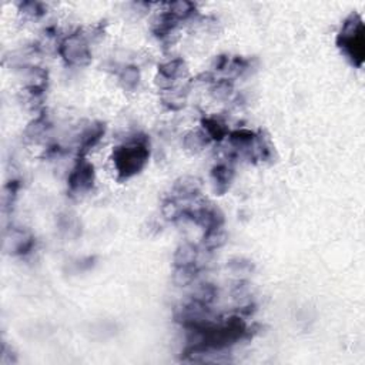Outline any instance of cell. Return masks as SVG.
I'll return each instance as SVG.
<instances>
[{"label":"cell","mask_w":365,"mask_h":365,"mask_svg":"<svg viewBox=\"0 0 365 365\" xmlns=\"http://www.w3.org/2000/svg\"><path fill=\"white\" fill-rule=\"evenodd\" d=\"M339 47L345 50L348 57L354 64L361 66L364 60V26L361 19L356 16H351L349 20L345 21L339 37Z\"/></svg>","instance_id":"obj_1"},{"label":"cell","mask_w":365,"mask_h":365,"mask_svg":"<svg viewBox=\"0 0 365 365\" xmlns=\"http://www.w3.org/2000/svg\"><path fill=\"white\" fill-rule=\"evenodd\" d=\"M147 158H148L147 145L141 143L118 147L114 153L115 167L123 177H130L138 173L144 167Z\"/></svg>","instance_id":"obj_2"},{"label":"cell","mask_w":365,"mask_h":365,"mask_svg":"<svg viewBox=\"0 0 365 365\" xmlns=\"http://www.w3.org/2000/svg\"><path fill=\"white\" fill-rule=\"evenodd\" d=\"M93 184V165L83 161L78 163L77 168L70 177L71 190H84Z\"/></svg>","instance_id":"obj_3"}]
</instances>
